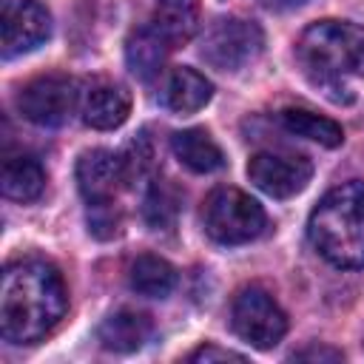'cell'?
<instances>
[{"label":"cell","mask_w":364,"mask_h":364,"mask_svg":"<svg viewBox=\"0 0 364 364\" xmlns=\"http://www.w3.org/2000/svg\"><path fill=\"white\" fill-rule=\"evenodd\" d=\"M173 156L193 173H213L225 165V154L219 142L205 128H185L171 136Z\"/></svg>","instance_id":"14"},{"label":"cell","mask_w":364,"mask_h":364,"mask_svg":"<svg viewBox=\"0 0 364 364\" xmlns=\"http://www.w3.org/2000/svg\"><path fill=\"white\" fill-rule=\"evenodd\" d=\"M80 111L85 125L97 131L119 128L131 114V94L125 85L111 80H94L80 94Z\"/></svg>","instance_id":"11"},{"label":"cell","mask_w":364,"mask_h":364,"mask_svg":"<svg viewBox=\"0 0 364 364\" xmlns=\"http://www.w3.org/2000/svg\"><path fill=\"white\" fill-rule=\"evenodd\" d=\"M264 9H270V11H287V9H296V6H301L304 0H259Z\"/></svg>","instance_id":"24"},{"label":"cell","mask_w":364,"mask_h":364,"mask_svg":"<svg viewBox=\"0 0 364 364\" xmlns=\"http://www.w3.org/2000/svg\"><path fill=\"white\" fill-rule=\"evenodd\" d=\"M168 51H171V46L151 26H142V28L131 31V37L125 40V65L131 68L134 77L154 80L162 71Z\"/></svg>","instance_id":"16"},{"label":"cell","mask_w":364,"mask_h":364,"mask_svg":"<svg viewBox=\"0 0 364 364\" xmlns=\"http://www.w3.org/2000/svg\"><path fill=\"white\" fill-rule=\"evenodd\" d=\"M262 205L239 188L222 185L213 188L202 202V225L205 233L219 245H245L253 242L264 230Z\"/></svg>","instance_id":"4"},{"label":"cell","mask_w":364,"mask_h":364,"mask_svg":"<svg viewBox=\"0 0 364 364\" xmlns=\"http://www.w3.org/2000/svg\"><path fill=\"white\" fill-rule=\"evenodd\" d=\"M230 324L242 341L256 350L276 347L287 333V316L264 287H242L230 304Z\"/></svg>","instance_id":"6"},{"label":"cell","mask_w":364,"mask_h":364,"mask_svg":"<svg viewBox=\"0 0 364 364\" xmlns=\"http://www.w3.org/2000/svg\"><path fill=\"white\" fill-rule=\"evenodd\" d=\"M210 97H213L210 80L188 65L171 68L159 88V102L173 114H193V111L205 108L210 102Z\"/></svg>","instance_id":"12"},{"label":"cell","mask_w":364,"mask_h":364,"mask_svg":"<svg viewBox=\"0 0 364 364\" xmlns=\"http://www.w3.org/2000/svg\"><path fill=\"white\" fill-rule=\"evenodd\" d=\"M188 358H191V361H205V364H210V361H245V355H239V353H233V350H222V347H216V344H205V347L193 350Z\"/></svg>","instance_id":"22"},{"label":"cell","mask_w":364,"mask_h":364,"mask_svg":"<svg viewBox=\"0 0 364 364\" xmlns=\"http://www.w3.org/2000/svg\"><path fill=\"white\" fill-rule=\"evenodd\" d=\"M128 284L134 293L148 299H165L176 287V270L154 253H142L128 267Z\"/></svg>","instance_id":"18"},{"label":"cell","mask_w":364,"mask_h":364,"mask_svg":"<svg viewBox=\"0 0 364 364\" xmlns=\"http://www.w3.org/2000/svg\"><path fill=\"white\" fill-rule=\"evenodd\" d=\"M279 119L290 134L313 139L324 148H338L344 142V128L336 119L324 117V114H316V111H307V108H284L279 114Z\"/></svg>","instance_id":"19"},{"label":"cell","mask_w":364,"mask_h":364,"mask_svg":"<svg viewBox=\"0 0 364 364\" xmlns=\"http://www.w3.org/2000/svg\"><path fill=\"white\" fill-rule=\"evenodd\" d=\"M148 165H151V148H148V142H145V139H136V142H131V145H128V151L122 154L125 179H128V182L139 179V176L148 171Z\"/></svg>","instance_id":"21"},{"label":"cell","mask_w":364,"mask_h":364,"mask_svg":"<svg viewBox=\"0 0 364 364\" xmlns=\"http://www.w3.org/2000/svg\"><path fill=\"white\" fill-rule=\"evenodd\" d=\"M51 34V14L37 0H0V51L20 57L43 46Z\"/></svg>","instance_id":"8"},{"label":"cell","mask_w":364,"mask_h":364,"mask_svg":"<svg viewBox=\"0 0 364 364\" xmlns=\"http://www.w3.org/2000/svg\"><path fill=\"white\" fill-rule=\"evenodd\" d=\"M247 176L262 193H267L273 199H290L307 188V182L313 176V165L301 154L259 151L247 162Z\"/></svg>","instance_id":"9"},{"label":"cell","mask_w":364,"mask_h":364,"mask_svg":"<svg viewBox=\"0 0 364 364\" xmlns=\"http://www.w3.org/2000/svg\"><path fill=\"white\" fill-rule=\"evenodd\" d=\"M122 156L105 148H91L77 159V188L82 199L91 205H111L117 199L119 185H125Z\"/></svg>","instance_id":"10"},{"label":"cell","mask_w":364,"mask_h":364,"mask_svg":"<svg viewBox=\"0 0 364 364\" xmlns=\"http://www.w3.org/2000/svg\"><path fill=\"white\" fill-rule=\"evenodd\" d=\"M179 205H182L179 188L168 179H156V182H151V188L142 199V219L151 230H168V228H173V222L179 216Z\"/></svg>","instance_id":"20"},{"label":"cell","mask_w":364,"mask_h":364,"mask_svg":"<svg viewBox=\"0 0 364 364\" xmlns=\"http://www.w3.org/2000/svg\"><path fill=\"white\" fill-rule=\"evenodd\" d=\"M296 57L327 97L350 102L353 77H364V26L350 20H318L307 26L296 43Z\"/></svg>","instance_id":"2"},{"label":"cell","mask_w":364,"mask_h":364,"mask_svg":"<svg viewBox=\"0 0 364 364\" xmlns=\"http://www.w3.org/2000/svg\"><path fill=\"white\" fill-rule=\"evenodd\" d=\"M154 333V321L136 310H117L97 327V338L111 353H134Z\"/></svg>","instance_id":"13"},{"label":"cell","mask_w":364,"mask_h":364,"mask_svg":"<svg viewBox=\"0 0 364 364\" xmlns=\"http://www.w3.org/2000/svg\"><path fill=\"white\" fill-rule=\"evenodd\" d=\"M264 34L253 20L245 17H216L208 23L199 57L219 71H239L262 54Z\"/></svg>","instance_id":"5"},{"label":"cell","mask_w":364,"mask_h":364,"mask_svg":"<svg viewBox=\"0 0 364 364\" xmlns=\"http://www.w3.org/2000/svg\"><path fill=\"white\" fill-rule=\"evenodd\" d=\"M307 236L336 267H364V182H341L310 213Z\"/></svg>","instance_id":"3"},{"label":"cell","mask_w":364,"mask_h":364,"mask_svg":"<svg viewBox=\"0 0 364 364\" xmlns=\"http://www.w3.org/2000/svg\"><path fill=\"white\" fill-rule=\"evenodd\" d=\"M341 350H333V347H304L299 353H293V361H341Z\"/></svg>","instance_id":"23"},{"label":"cell","mask_w":364,"mask_h":364,"mask_svg":"<svg viewBox=\"0 0 364 364\" xmlns=\"http://www.w3.org/2000/svg\"><path fill=\"white\" fill-rule=\"evenodd\" d=\"M0 185H3V193L9 199H14V202H31L46 188V171L28 154H9L3 159Z\"/></svg>","instance_id":"17"},{"label":"cell","mask_w":364,"mask_h":364,"mask_svg":"<svg viewBox=\"0 0 364 364\" xmlns=\"http://www.w3.org/2000/svg\"><path fill=\"white\" fill-rule=\"evenodd\" d=\"M199 26V3L196 0H159L151 17V28L171 46H185Z\"/></svg>","instance_id":"15"},{"label":"cell","mask_w":364,"mask_h":364,"mask_svg":"<svg viewBox=\"0 0 364 364\" xmlns=\"http://www.w3.org/2000/svg\"><path fill=\"white\" fill-rule=\"evenodd\" d=\"M77 105H80L77 82L65 74H40L28 80L17 94L20 114L40 128L63 125Z\"/></svg>","instance_id":"7"},{"label":"cell","mask_w":364,"mask_h":364,"mask_svg":"<svg viewBox=\"0 0 364 364\" xmlns=\"http://www.w3.org/2000/svg\"><path fill=\"white\" fill-rule=\"evenodd\" d=\"M65 304V282L54 264L11 262L0 282V333L11 344H31L63 318Z\"/></svg>","instance_id":"1"}]
</instances>
